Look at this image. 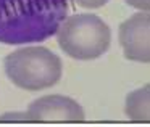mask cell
I'll list each match as a JSON object with an SVG mask.
<instances>
[{
    "label": "cell",
    "mask_w": 150,
    "mask_h": 127,
    "mask_svg": "<svg viewBox=\"0 0 150 127\" xmlns=\"http://www.w3.org/2000/svg\"><path fill=\"white\" fill-rule=\"evenodd\" d=\"M69 0H0V44L28 45L55 37Z\"/></svg>",
    "instance_id": "6da1fadb"
},
{
    "label": "cell",
    "mask_w": 150,
    "mask_h": 127,
    "mask_svg": "<svg viewBox=\"0 0 150 127\" xmlns=\"http://www.w3.org/2000/svg\"><path fill=\"white\" fill-rule=\"evenodd\" d=\"M8 81L26 92H39L57 85L63 74L62 60L47 47L28 45L13 50L4 58Z\"/></svg>",
    "instance_id": "7a4b0ae2"
},
{
    "label": "cell",
    "mask_w": 150,
    "mask_h": 127,
    "mask_svg": "<svg viewBox=\"0 0 150 127\" xmlns=\"http://www.w3.org/2000/svg\"><path fill=\"white\" fill-rule=\"evenodd\" d=\"M55 37L60 50L79 61L100 58L111 44L108 24L92 13L68 15L60 24Z\"/></svg>",
    "instance_id": "3957f363"
},
{
    "label": "cell",
    "mask_w": 150,
    "mask_h": 127,
    "mask_svg": "<svg viewBox=\"0 0 150 127\" xmlns=\"http://www.w3.org/2000/svg\"><path fill=\"white\" fill-rule=\"evenodd\" d=\"M118 42L129 61L150 63V11L131 15L118 27Z\"/></svg>",
    "instance_id": "277c9868"
},
{
    "label": "cell",
    "mask_w": 150,
    "mask_h": 127,
    "mask_svg": "<svg viewBox=\"0 0 150 127\" xmlns=\"http://www.w3.org/2000/svg\"><path fill=\"white\" fill-rule=\"evenodd\" d=\"M29 121H63L79 122L86 119L84 108L66 95H44L28 105Z\"/></svg>",
    "instance_id": "5b68a950"
},
{
    "label": "cell",
    "mask_w": 150,
    "mask_h": 127,
    "mask_svg": "<svg viewBox=\"0 0 150 127\" xmlns=\"http://www.w3.org/2000/svg\"><path fill=\"white\" fill-rule=\"evenodd\" d=\"M124 114L131 121L150 122V84L142 85L126 95Z\"/></svg>",
    "instance_id": "8992f818"
},
{
    "label": "cell",
    "mask_w": 150,
    "mask_h": 127,
    "mask_svg": "<svg viewBox=\"0 0 150 127\" xmlns=\"http://www.w3.org/2000/svg\"><path fill=\"white\" fill-rule=\"evenodd\" d=\"M0 121H29V116H28V111H24V113L10 111V113L0 114Z\"/></svg>",
    "instance_id": "52a82bcc"
},
{
    "label": "cell",
    "mask_w": 150,
    "mask_h": 127,
    "mask_svg": "<svg viewBox=\"0 0 150 127\" xmlns=\"http://www.w3.org/2000/svg\"><path fill=\"white\" fill-rule=\"evenodd\" d=\"M74 2H76V5H79V7L94 10V8H100V7H103V5H107L110 0H74Z\"/></svg>",
    "instance_id": "ba28073f"
},
{
    "label": "cell",
    "mask_w": 150,
    "mask_h": 127,
    "mask_svg": "<svg viewBox=\"0 0 150 127\" xmlns=\"http://www.w3.org/2000/svg\"><path fill=\"white\" fill-rule=\"evenodd\" d=\"M124 2L139 11H150V0H124Z\"/></svg>",
    "instance_id": "9c48e42d"
}]
</instances>
